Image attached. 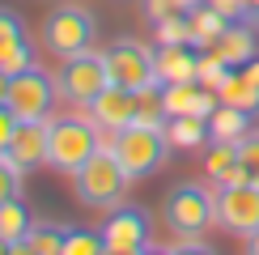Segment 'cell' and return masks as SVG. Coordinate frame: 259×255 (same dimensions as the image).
Returning a JSON list of instances; mask_svg holds the SVG:
<instances>
[{
	"mask_svg": "<svg viewBox=\"0 0 259 255\" xmlns=\"http://www.w3.org/2000/svg\"><path fill=\"white\" fill-rule=\"evenodd\" d=\"M127 183H132V175L123 170V162L115 157L111 145H102L98 153L72 175L77 200L85 208H98V212H111L115 204H123V200H127Z\"/></svg>",
	"mask_w": 259,
	"mask_h": 255,
	"instance_id": "6da1fadb",
	"label": "cell"
},
{
	"mask_svg": "<svg viewBox=\"0 0 259 255\" xmlns=\"http://www.w3.org/2000/svg\"><path fill=\"white\" fill-rule=\"evenodd\" d=\"M47 136H51V166L68 179L102 149V128L90 115H51Z\"/></svg>",
	"mask_w": 259,
	"mask_h": 255,
	"instance_id": "7a4b0ae2",
	"label": "cell"
},
{
	"mask_svg": "<svg viewBox=\"0 0 259 255\" xmlns=\"http://www.w3.org/2000/svg\"><path fill=\"white\" fill-rule=\"evenodd\" d=\"M111 149H115V157L123 162V170L132 179H149V175H157L161 166H166V157H170V132L166 128H149V123H127L119 128V132H111Z\"/></svg>",
	"mask_w": 259,
	"mask_h": 255,
	"instance_id": "3957f363",
	"label": "cell"
},
{
	"mask_svg": "<svg viewBox=\"0 0 259 255\" xmlns=\"http://www.w3.org/2000/svg\"><path fill=\"white\" fill-rule=\"evenodd\" d=\"M161 217L179 238H200L217 221V191H208L200 183H179L161 200Z\"/></svg>",
	"mask_w": 259,
	"mask_h": 255,
	"instance_id": "277c9868",
	"label": "cell"
},
{
	"mask_svg": "<svg viewBox=\"0 0 259 255\" xmlns=\"http://www.w3.org/2000/svg\"><path fill=\"white\" fill-rule=\"evenodd\" d=\"M106 56V72H111L115 85H123V90H157L161 77H157V47H149V42L140 38H115L102 47Z\"/></svg>",
	"mask_w": 259,
	"mask_h": 255,
	"instance_id": "5b68a950",
	"label": "cell"
},
{
	"mask_svg": "<svg viewBox=\"0 0 259 255\" xmlns=\"http://www.w3.org/2000/svg\"><path fill=\"white\" fill-rule=\"evenodd\" d=\"M94 34H98V21L85 5H56L42 21V42H47L51 56L68 60V56H81V51L94 47Z\"/></svg>",
	"mask_w": 259,
	"mask_h": 255,
	"instance_id": "8992f818",
	"label": "cell"
},
{
	"mask_svg": "<svg viewBox=\"0 0 259 255\" xmlns=\"http://www.w3.org/2000/svg\"><path fill=\"white\" fill-rule=\"evenodd\" d=\"M106 255H145L153 251V217L145 204H115L102 221Z\"/></svg>",
	"mask_w": 259,
	"mask_h": 255,
	"instance_id": "52a82bcc",
	"label": "cell"
},
{
	"mask_svg": "<svg viewBox=\"0 0 259 255\" xmlns=\"http://www.w3.org/2000/svg\"><path fill=\"white\" fill-rule=\"evenodd\" d=\"M56 85H60V98H64V102L90 106V102L106 90V85H111L106 56H102V51H81V56L60 60V68H56Z\"/></svg>",
	"mask_w": 259,
	"mask_h": 255,
	"instance_id": "ba28073f",
	"label": "cell"
},
{
	"mask_svg": "<svg viewBox=\"0 0 259 255\" xmlns=\"http://www.w3.org/2000/svg\"><path fill=\"white\" fill-rule=\"evenodd\" d=\"M60 102V85L51 72H42L38 64L13 72V85H9V106L17 111V119H51Z\"/></svg>",
	"mask_w": 259,
	"mask_h": 255,
	"instance_id": "9c48e42d",
	"label": "cell"
},
{
	"mask_svg": "<svg viewBox=\"0 0 259 255\" xmlns=\"http://www.w3.org/2000/svg\"><path fill=\"white\" fill-rule=\"evenodd\" d=\"M217 226L225 234H246L259 230V183H221L217 187Z\"/></svg>",
	"mask_w": 259,
	"mask_h": 255,
	"instance_id": "30bf717a",
	"label": "cell"
},
{
	"mask_svg": "<svg viewBox=\"0 0 259 255\" xmlns=\"http://www.w3.org/2000/svg\"><path fill=\"white\" fill-rule=\"evenodd\" d=\"M136 102H140V94L136 90H123V85H106V90L94 98L85 111H90V119L102 128V132H119V128L127 123H136Z\"/></svg>",
	"mask_w": 259,
	"mask_h": 255,
	"instance_id": "8fae6325",
	"label": "cell"
},
{
	"mask_svg": "<svg viewBox=\"0 0 259 255\" xmlns=\"http://www.w3.org/2000/svg\"><path fill=\"white\" fill-rule=\"evenodd\" d=\"M161 102H166V111H170V115H212V111L221 106V94L196 77V81L161 85Z\"/></svg>",
	"mask_w": 259,
	"mask_h": 255,
	"instance_id": "7c38bea8",
	"label": "cell"
},
{
	"mask_svg": "<svg viewBox=\"0 0 259 255\" xmlns=\"http://www.w3.org/2000/svg\"><path fill=\"white\" fill-rule=\"evenodd\" d=\"M9 157L21 170H38L51 166V136H47V119H21L13 145H9Z\"/></svg>",
	"mask_w": 259,
	"mask_h": 255,
	"instance_id": "4fadbf2b",
	"label": "cell"
},
{
	"mask_svg": "<svg viewBox=\"0 0 259 255\" xmlns=\"http://www.w3.org/2000/svg\"><path fill=\"white\" fill-rule=\"evenodd\" d=\"M157 77H161V85L196 81L200 77V47L196 42H157Z\"/></svg>",
	"mask_w": 259,
	"mask_h": 255,
	"instance_id": "5bb4252c",
	"label": "cell"
},
{
	"mask_svg": "<svg viewBox=\"0 0 259 255\" xmlns=\"http://www.w3.org/2000/svg\"><path fill=\"white\" fill-rule=\"evenodd\" d=\"M204 175L217 187L221 183H246L242 162H238V141H217V136H212V141L204 145Z\"/></svg>",
	"mask_w": 259,
	"mask_h": 255,
	"instance_id": "9a60e30c",
	"label": "cell"
},
{
	"mask_svg": "<svg viewBox=\"0 0 259 255\" xmlns=\"http://www.w3.org/2000/svg\"><path fill=\"white\" fill-rule=\"evenodd\" d=\"M208 51H217V56L230 64V68H246V64L259 56V42H255V30H251V26H242V21H230V26H225V34L212 42Z\"/></svg>",
	"mask_w": 259,
	"mask_h": 255,
	"instance_id": "2e32d148",
	"label": "cell"
},
{
	"mask_svg": "<svg viewBox=\"0 0 259 255\" xmlns=\"http://www.w3.org/2000/svg\"><path fill=\"white\" fill-rule=\"evenodd\" d=\"M64 238H68V226H56V221H30L26 238L13 242V255H64Z\"/></svg>",
	"mask_w": 259,
	"mask_h": 255,
	"instance_id": "e0dca14e",
	"label": "cell"
},
{
	"mask_svg": "<svg viewBox=\"0 0 259 255\" xmlns=\"http://www.w3.org/2000/svg\"><path fill=\"white\" fill-rule=\"evenodd\" d=\"M166 132H170V145H175V149H204L212 141L208 115H170Z\"/></svg>",
	"mask_w": 259,
	"mask_h": 255,
	"instance_id": "ac0fdd59",
	"label": "cell"
},
{
	"mask_svg": "<svg viewBox=\"0 0 259 255\" xmlns=\"http://www.w3.org/2000/svg\"><path fill=\"white\" fill-rule=\"evenodd\" d=\"M217 94H221V102H230V106H242V111H259V81L255 77H246V68H230V77H225L217 85Z\"/></svg>",
	"mask_w": 259,
	"mask_h": 255,
	"instance_id": "d6986e66",
	"label": "cell"
},
{
	"mask_svg": "<svg viewBox=\"0 0 259 255\" xmlns=\"http://www.w3.org/2000/svg\"><path fill=\"white\" fill-rule=\"evenodd\" d=\"M191 42H196L200 51H208L212 42H217L225 34V26H230V17L221 13V9H212V5H200V9H191Z\"/></svg>",
	"mask_w": 259,
	"mask_h": 255,
	"instance_id": "ffe728a7",
	"label": "cell"
},
{
	"mask_svg": "<svg viewBox=\"0 0 259 255\" xmlns=\"http://www.w3.org/2000/svg\"><path fill=\"white\" fill-rule=\"evenodd\" d=\"M208 132L217 136V141H242V136L251 132V111H242V106H230V102H221L217 111L208 115Z\"/></svg>",
	"mask_w": 259,
	"mask_h": 255,
	"instance_id": "44dd1931",
	"label": "cell"
},
{
	"mask_svg": "<svg viewBox=\"0 0 259 255\" xmlns=\"http://www.w3.org/2000/svg\"><path fill=\"white\" fill-rule=\"evenodd\" d=\"M64 255H106V238H102V230L68 226V238H64Z\"/></svg>",
	"mask_w": 259,
	"mask_h": 255,
	"instance_id": "7402d4cb",
	"label": "cell"
},
{
	"mask_svg": "<svg viewBox=\"0 0 259 255\" xmlns=\"http://www.w3.org/2000/svg\"><path fill=\"white\" fill-rule=\"evenodd\" d=\"M26 230H30V212H26V204H21V200L0 204V238L17 242V238H26Z\"/></svg>",
	"mask_w": 259,
	"mask_h": 255,
	"instance_id": "603a6c76",
	"label": "cell"
},
{
	"mask_svg": "<svg viewBox=\"0 0 259 255\" xmlns=\"http://www.w3.org/2000/svg\"><path fill=\"white\" fill-rule=\"evenodd\" d=\"M30 64H38L34 60V47H30V38H13V42H0V68L13 77V72L21 68H30Z\"/></svg>",
	"mask_w": 259,
	"mask_h": 255,
	"instance_id": "cb8c5ba5",
	"label": "cell"
},
{
	"mask_svg": "<svg viewBox=\"0 0 259 255\" xmlns=\"http://www.w3.org/2000/svg\"><path fill=\"white\" fill-rule=\"evenodd\" d=\"M21 170L9 153H0V204H9V200H21Z\"/></svg>",
	"mask_w": 259,
	"mask_h": 255,
	"instance_id": "d4e9b609",
	"label": "cell"
},
{
	"mask_svg": "<svg viewBox=\"0 0 259 255\" xmlns=\"http://www.w3.org/2000/svg\"><path fill=\"white\" fill-rule=\"evenodd\" d=\"M238 162H242L246 183H259V132H246L238 141Z\"/></svg>",
	"mask_w": 259,
	"mask_h": 255,
	"instance_id": "484cf974",
	"label": "cell"
},
{
	"mask_svg": "<svg viewBox=\"0 0 259 255\" xmlns=\"http://www.w3.org/2000/svg\"><path fill=\"white\" fill-rule=\"evenodd\" d=\"M157 42H191V17L175 13L166 21H157Z\"/></svg>",
	"mask_w": 259,
	"mask_h": 255,
	"instance_id": "4316f807",
	"label": "cell"
},
{
	"mask_svg": "<svg viewBox=\"0 0 259 255\" xmlns=\"http://www.w3.org/2000/svg\"><path fill=\"white\" fill-rule=\"evenodd\" d=\"M13 38H26V21H21V13L0 5V42H13Z\"/></svg>",
	"mask_w": 259,
	"mask_h": 255,
	"instance_id": "83f0119b",
	"label": "cell"
},
{
	"mask_svg": "<svg viewBox=\"0 0 259 255\" xmlns=\"http://www.w3.org/2000/svg\"><path fill=\"white\" fill-rule=\"evenodd\" d=\"M17 128H21V119H17V111L13 106H0V153H9V145H13V136H17Z\"/></svg>",
	"mask_w": 259,
	"mask_h": 255,
	"instance_id": "f1b7e54d",
	"label": "cell"
},
{
	"mask_svg": "<svg viewBox=\"0 0 259 255\" xmlns=\"http://www.w3.org/2000/svg\"><path fill=\"white\" fill-rule=\"evenodd\" d=\"M175 13H187V9H183V0H145V17L153 21H166V17H175Z\"/></svg>",
	"mask_w": 259,
	"mask_h": 255,
	"instance_id": "f546056e",
	"label": "cell"
},
{
	"mask_svg": "<svg viewBox=\"0 0 259 255\" xmlns=\"http://www.w3.org/2000/svg\"><path fill=\"white\" fill-rule=\"evenodd\" d=\"M9 85H13V77H9V72H5V68H0V106H5V102H9Z\"/></svg>",
	"mask_w": 259,
	"mask_h": 255,
	"instance_id": "4dcf8cb0",
	"label": "cell"
},
{
	"mask_svg": "<svg viewBox=\"0 0 259 255\" xmlns=\"http://www.w3.org/2000/svg\"><path fill=\"white\" fill-rule=\"evenodd\" d=\"M246 251L259 255V230H255V234H246Z\"/></svg>",
	"mask_w": 259,
	"mask_h": 255,
	"instance_id": "1f68e13d",
	"label": "cell"
},
{
	"mask_svg": "<svg viewBox=\"0 0 259 255\" xmlns=\"http://www.w3.org/2000/svg\"><path fill=\"white\" fill-rule=\"evenodd\" d=\"M246 77H255V81H259V56H255L251 64H246Z\"/></svg>",
	"mask_w": 259,
	"mask_h": 255,
	"instance_id": "d6a6232c",
	"label": "cell"
},
{
	"mask_svg": "<svg viewBox=\"0 0 259 255\" xmlns=\"http://www.w3.org/2000/svg\"><path fill=\"white\" fill-rule=\"evenodd\" d=\"M0 255H13V242L9 238H0Z\"/></svg>",
	"mask_w": 259,
	"mask_h": 255,
	"instance_id": "836d02e7",
	"label": "cell"
},
{
	"mask_svg": "<svg viewBox=\"0 0 259 255\" xmlns=\"http://www.w3.org/2000/svg\"><path fill=\"white\" fill-rule=\"evenodd\" d=\"M246 5H251V9H255V13H259V0H246Z\"/></svg>",
	"mask_w": 259,
	"mask_h": 255,
	"instance_id": "e575fe53",
	"label": "cell"
}]
</instances>
